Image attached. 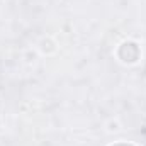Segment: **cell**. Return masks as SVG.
<instances>
[{"mask_svg":"<svg viewBox=\"0 0 146 146\" xmlns=\"http://www.w3.org/2000/svg\"><path fill=\"white\" fill-rule=\"evenodd\" d=\"M112 146H134V145H127V143H115V145Z\"/></svg>","mask_w":146,"mask_h":146,"instance_id":"6da1fadb","label":"cell"}]
</instances>
